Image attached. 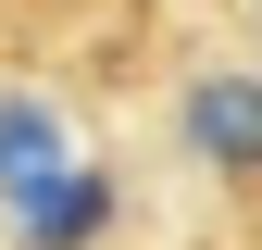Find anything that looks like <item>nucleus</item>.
I'll return each instance as SVG.
<instances>
[{
  "label": "nucleus",
  "instance_id": "1",
  "mask_svg": "<svg viewBox=\"0 0 262 250\" xmlns=\"http://www.w3.org/2000/svg\"><path fill=\"white\" fill-rule=\"evenodd\" d=\"M175 125H187V150L225 187H262V75H187Z\"/></svg>",
  "mask_w": 262,
  "mask_h": 250
},
{
  "label": "nucleus",
  "instance_id": "2",
  "mask_svg": "<svg viewBox=\"0 0 262 250\" xmlns=\"http://www.w3.org/2000/svg\"><path fill=\"white\" fill-rule=\"evenodd\" d=\"M100 225H113V175H100V163H62L50 187L13 200V250H88Z\"/></svg>",
  "mask_w": 262,
  "mask_h": 250
},
{
  "label": "nucleus",
  "instance_id": "3",
  "mask_svg": "<svg viewBox=\"0 0 262 250\" xmlns=\"http://www.w3.org/2000/svg\"><path fill=\"white\" fill-rule=\"evenodd\" d=\"M62 163H75V138H62V113H50V100H13V88H0V213H13L25 187H50Z\"/></svg>",
  "mask_w": 262,
  "mask_h": 250
}]
</instances>
